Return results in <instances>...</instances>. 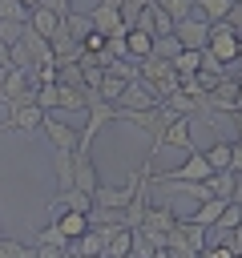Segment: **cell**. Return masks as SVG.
Wrapping results in <instances>:
<instances>
[{
    "label": "cell",
    "mask_w": 242,
    "mask_h": 258,
    "mask_svg": "<svg viewBox=\"0 0 242 258\" xmlns=\"http://www.w3.org/2000/svg\"><path fill=\"white\" fill-rule=\"evenodd\" d=\"M210 173H214V169H210L206 153H202V149L194 145V149H190V157H186V161H182L177 169L153 173V181H157V185H169V181H210Z\"/></svg>",
    "instance_id": "obj_1"
},
{
    "label": "cell",
    "mask_w": 242,
    "mask_h": 258,
    "mask_svg": "<svg viewBox=\"0 0 242 258\" xmlns=\"http://www.w3.org/2000/svg\"><path fill=\"white\" fill-rule=\"evenodd\" d=\"M206 52L222 64H234L238 60V32L230 24H210V40H206Z\"/></svg>",
    "instance_id": "obj_2"
},
{
    "label": "cell",
    "mask_w": 242,
    "mask_h": 258,
    "mask_svg": "<svg viewBox=\"0 0 242 258\" xmlns=\"http://www.w3.org/2000/svg\"><path fill=\"white\" fill-rule=\"evenodd\" d=\"M157 105H161V97H157L145 81L125 85V93H121V101H117V109H121V113H149V109H157Z\"/></svg>",
    "instance_id": "obj_3"
},
{
    "label": "cell",
    "mask_w": 242,
    "mask_h": 258,
    "mask_svg": "<svg viewBox=\"0 0 242 258\" xmlns=\"http://www.w3.org/2000/svg\"><path fill=\"white\" fill-rule=\"evenodd\" d=\"M173 36H177V44H182V48L202 52V48H206V40H210V24L202 20V12H194L190 20H177V24H173Z\"/></svg>",
    "instance_id": "obj_4"
},
{
    "label": "cell",
    "mask_w": 242,
    "mask_h": 258,
    "mask_svg": "<svg viewBox=\"0 0 242 258\" xmlns=\"http://www.w3.org/2000/svg\"><path fill=\"white\" fill-rule=\"evenodd\" d=\"M89 28L93 32H101L105 40H117V36H125L129 28H125V20H121V12L117 8H109V4H97L93 12H89Z\"/></svg>",
    "instance_id": "obj_5"
},
{
    "label": "cell",
    "mask_w": 242,
    "mask_h": 258,
    "mask_svg": "<svg viewBox=\"0 0 242 258\" xmlns=\"http://www.w3.org/2000/svg\"><path fill=\"white\" fill-rule=\"evenodd\" d=\"M173 226H177V214H173L169 206H149V214H145V222H141V230H145L157 246H165V238L173 234Z\"/></svg>",
    "instance_id": "obj_6"
},
{
    "label": "cell",
    "mask_w": 242,
    "mask_h": 258,
    "mask_svg": "<svg viewBox=\"0 0 242 258\" xmlns=\"http://www.w3.org/2000/svg\"><path fill=\"white\" fill-rule=\"evenodd\" d=\"M40 133H48V141L56 145V153H77V129H73V125H65L60 117L44 113V125H40Z\"/></svg>",
    "instance_id": "obj_7"
},
{
    "label": "cell",
    "mask_w": 242,
    "mask_h": 258,
    "mask_svg": "<svg viewBox=\"0 0 242 258\" xmlns=\"http://www.w3.org/2000/svg\"><path fill=\"white\" fill-rule=\"evenodd\" d=\"M73 185H77V189H85L89 198L97 194V185H101V181H97V165H93V157H89V153H73Z\"/></svg>",
    "instance_id": "obj_8"
},
{
    "label": "cell",
    "mask_w": 242,
    "mask_h": 258,
    "mask_svg": "<svg viewBox=\"0 0 242 258\" xmlns=\"http://www.w3.org/2000/svg\"><path fill=\"white\" fill-rule=\"evenodd\" d=\"M69 254H77V258H101L105 254V230L101 226H89L77 242H69Z\"/></svg>",
    "instance_id": "obj_9"
},
{
    "label": "cell",
    "mask_w": 242,
    "mask_h": 258,
    "mask_svg": "<svg viewBox=\"0 0 242 258\" xmlns=\"http://www.w3.org/2000/svg\"><path fill=\"white\" fill-rule=\"evenodd\" d=\"M60 24H65V16H56V12H52V8H44V4L28 12V28H32L36 36H44V40H52Z\"/></svg>",
    "instance_id": "obj_10"
},
{
    "label": "cell",
    "mask_w": 242,
    "mask_h": 258,
    "mask_svg": "<svg viewBox=\"0 0 242 258\" xmlns=\"http://www.w3.org/2000/svg\"><path fill=\"white\" fill-rule=\"evenodd\" d=\"M52 222H56V230H60L69 242H77V238L89 230V214H81V210H60V214H52Z\"/></svg>",
    "instance_id": "obj_11"
},
{
    "label": "cell",
    "mask_w": 242,
    "mask_h": 258,
    "mask_svg": "<svg viewBox=\"0 0 242 258\" xmlns=\"http://www.w3.org/2000/svg\"><path fill=\"white\" fill-rule=\"evenodd\" d=\"M177 234H182V242H186L194 254H202V250L214 242V230H206V226H194L190 218H177Z\"/></svg>",
    "instance_id": "obj_12"
},
{
    "label": "cell",
    "mask_w": 242,
    "mask_h": 258,
    "mask_svg": "<svg viewBox=\"0 0 242 258\" xmlns=\"http://www.w3.org/2000/svg\"><path fill=\"white\" fill-rule=\"evenodd\" d=\"M149 52H153V36L141 32V28H129V32H125V56H129L133 64H141Z\"/></svg>",
    "instance_id": "obj_13"
},
{
    "label": "cell",
    "mask_w": 242,
    "mask_h": 258,
    "mask_svg": "<svg viewBox=\"0 0 242 258\" xmlns=\"http://www.w3.org/2000/svg\"><path fill=\"white\" fill-rule=\"evenodd\" d=\"M85 101H89V89H85V85H56V105H60V109L85 113Z\"/></svg>",
    "instance_id": "obj_14"
},
{
    "label": "cell",
    "mask_w": 242,
    "mask_h": 258,
    "mask_svg": "<svg viewBox=\"0 0 242 258\" xmlns=\"http://www.w3.org/2000/svg\"><path fill=\"white\" fill-rule=\"evenodd\" d=\"M165 145H186V149H194V137H190V117H173L169 125H165V133H161V149Z\"/></svg>",
    "instance_id": "obj_15"
},
{
    "label": "cell",
    "mask_w": 242,
    "mask_h": 258,
    "mask_svg": "<svg viewBox=\"0 0 242 258\" xmlns=\"http://www.w3.org/2000/svg\"><path fill=\"white\" fill-rule=\"evenodd\" d=\"M230 202H222V198H210V202H198V210L190 214V222L194 226H206V230H214V222L222 218V210H226Z\"/></svg>",
    "instance_id": "obj_16"
},
{
    "label": "cell",
    "mask_w": 242,
    "mask_h": 258,
    "mask_svg": "<svg viewBox=\"0 0 242 258\" xmlns=\"http://www.w3.org/2000/svg\"><path fill=\"white\" fill-rule=\"evenodd\" d=\"M230 4H234V0H194V8L202 12L206 24H222L226 12H230Z\"/></svg>",
    "instance_id": "obj_17"
},
{
    "label": "cell",
    "mask_w": 242,
    "mask_h": 258,
    "mask_svg": "<svg viewBox=\"0 0 242 258\" xmlns=\"http://www.w3.org/2000/svg\"><path fill=\"white\" fill-rule=\"evenodd\" d=\"M234 181H238V173H230V169H222V173H210V194L214 198H222V202H230L234 198Z\"/></svg>",
    "instance_id": "obj_18"
},
{
    "label": "cell",
    "mask_w": 242,
    "mask_h": 258,
    "mask_svg": "<svg viewBox=\"0 0 242 258\" xmlns=\"http://www.w3.org/2000/svg\"><path fill=\"white\" fill-rule=\"evenodd\" d=\"M153 4H157L173 24H177V20H190V16L198 12V8H194V0H153Z\"/></svg>",
    "instance_id": "obj_19"
},
{
    "label": "cell",
    "mask_w": 242,
    "mask_h": 258,
    "mask_svg": "<svg viewBox=\"0 0 242 258\" xmlns=\"http://www.w3.org/2000/svg\"><path fill=\"white\" fill-rule=\"evenodd\" d=\"M206 153V161H210V169L214 173H222V169H230V141H214L210 149H202Z\"/></svg>",
    "instance_id": "obj_20"
},
{
    "label": "cell",
    "mask_w": 242,
    "mask_h": 258,
    "mask_svg": "<svg viewBox=\"0 0 242 258\" xmlns=\"http://www.w3.org/2000/svg\"><path fill=\"white\" fill-rule=\"evenodd\" d=\"M32 246H52V250H69V238H65V234L56 230V222L48 218V226H44V230H36V242H32Z\"/></svg>",
    "instance_id": "obj_21"
},
{
    "label": "cell",
    "mask_w": 242,
    "mask_h": 258,
    "mask_svg": "<svg viewBox=\"0 0 242 258\" xmlns=\"http://www.w3.org/2000/svg\"><path fill=\"white\" fill-rule=\"evenodd\" d=\"M198 69H202V52L182 48V52H177V60H173V73H177V77H194Z\"/></svg>",
    "instance_id": "obj_22"
},
{
    "label": "cell",
    "mask_w": 242,
    "mask_h": 258,
    "mask_svg": "<svg viewBox=\"0 0 242 258\" xmlns=\"http://www.w3.org/2000/svg\"><path fill=\"white\" fill-rule=\"evenodd\" d=\"M238 226H242V206L230 202V206L222 210V218L214 222V234H226V238H230V230H238Z\"/></svg>",
    "instance_id": "obj_23"
},
{
    "label": "cell",
    "mask_w": 242,
    "mask_h": 258,
    "mask_svg": "<svg viewBox=\"0 0 242 258\" xmlns=\"http://www.w3.org/2000/svg\"><path fill=\"white\" fill-rule=\"evenodd\" d=\"M177 52H182V44H177V36H153V52L149 56H161V60H177Z\"/></svg>",
    "instance_id": "obj_24"
},
{
    "label": "cell",
    "mask_w": 242,
    "mask_h": 258,
    "mask_svg": "<svg viewBox=\"0 0 242 258\" xmlns=\"http://www.w3.org/2000/svg\"><path fill=\"white\" fill-rule=\"evenodd\" d=\"M121 93H125V81H117V77H109V73H105V77H101L97 97H101V101H109V105H117V101H121Z\"/></svg>",
    "instance_id": "obj_25"
},
{
    "label": "cell",
    "mask_w": 242,
    "mask_h": 258,
    "mask_svg": "<svg viewBox=\"0 0 242 258\" xmlns=\"http://www.w3.org/2000/svg\"><path fill=\"white\" fill-rule=\"evenodd\" d=\"M0 20H12V24H28V8L20 0H0Z\"/></svg>",
    "instance_id": "obj_26"
},
{
    "label": "cell",
    "mask_w": 242,
    "mask_h": 258,
    "mask_svg": "<svg viewBox=\"0 0 242 258\" xmlns=\"http://www.w3.org/2000/svg\"><path fill=\"white\" fill-rule=\"evenodd\" d=\"M149 24H153V36H173V20L157 4H149Z\"/></svg>",
    "instance_id": "obj_27"
},
{
    "label": "cell",
    "mask_w": 242,
    "mask_h": 258,
    "mask_svg": "<svg viewBox=\"0 0 242 258\" xmlns=\"http://www.w3.org/2000/svg\"><path fill=\"white\" fill-rule=\"evenodd\" d=\"M56 185L73 189V153H56Z\"/></svg>",
    "instance_id": "obj_28"
},
{
    "label": "cell",
    "mask_w": 242,
    "mask_h": 258,
    "mask_svg": "<svg viewBox=\"0 0 242 258\" xmlns=\"http://www.w3.org/2000/svg\"><path fill=\"white\" fill-rule=\"evenodd\" d=\"M230 173L242 177V141H230Z\"/></svg>",
    "instance_id": "obj_29"
},
{
    "label": "cell",
    "mask_w": 242,
    "mask_h": 258,
    "mask_svg": "<svg viewBox=\"0 0 242 258\" xmlns=\"http://www.w3.org/2000/svg\"><path fill=\"white\" fill-rule=\"evenodd\" d=\"M222 24H230L234 32H242V4H238V0L230 4V12H226V20H222Z\"/></svg>",
    "instance_id": "obj_30"
},
{
    "label": "cell",
    "mask_w": 242,
    "mask_h": 258,
    "mask_svg": "<svg viewBox=\"0 0 242 258\" xmlns=\"http://www.w3.org/2000/svg\"><path fill=\"white\" fill-rule=\"evenodd\" d=\"M44 8H52L56 16H69L73 12V0H44Z\"/></svg>",
    "instance_id": "obj_31"
},
{
    "label": "cell",
    "mask_w": 242,
    "mask_h": 258,
    "mask_svg": "<svg viewBox=\"0 0 242 258\" xmlns=\"http://www.w3.org/2000/svg\"><path fill=\"white\" fill-rule=\"evenodd\" d=\"M230 250L242 258V226H238V230H230Z\"/></svg>",
    "instance_id": "obj_32"
},
{
    "label": "cell",
    "mask_w": 242,
    "mask_h": 258,
    "mask_svg": "<svg viewBox=\"0 0 242 258\" xmlns=\"http://www.w3.org/2000/svg\"><path fill=\"white\" fill-rule=\"evenodd\" d=\"M65 250H52V246H36V258H60Z\"/></svg>",
    "instance_id": "obj_33"
},
{
    "label": "cell",
    "mask_w": 242,
    "mask_h": 258,
    "mask_svg": "<svg viewBox=\"0 0 242 258\" xmlns=\"http://www.w3.org/2000/svg\"><path fill=\"white\" fill-rule=\"evenodd\" d=\"M230 202H234V206H242V177L234 181V198H230Z\"/></svg>",
    "instance_id": "obj_34"
},
{
    "label": "cell",
    "mask_w": 242,
    "mask_h": 258,
    "mask_svg": "<svg viewBox=\"0 0 242 258\" xmlns=\"http://www.w3.org/2000/svg\"><path fill=\"white\" fill-rule=\"evenodd\" d=\"M101 4H109V8H117V12L125 8V0H101Z\"/></svg>",
    "instance_id": "obj_35"
},
{
    "label": "cell",
    "mask_w": 242,
    "mask_h": 258,
    "mask_svg": "<svg viewBox=\"0 0 242 258\" xmlns=\"http://www.w3.org/2000/svg\"><path fill=\"white\" fill-rule=\"evenodd\" d=\"M4 73H8V69H0V105H4Z\"/></svg>",
    "instance_id": "obj_36"
},
{
    "label": "cell",
    "mask_w": 242,
    "mask_h": 258,
    "mask_svg": "<svg viewBox=\"0 0 242 258\" xmlns=\"http://www.w3.org/2000/svg\"><path fill=\"white\" fill-rule=\"evenodd\" d=\"M238 60H242V32H238Z\"/></svg>",
    "instance_id": "obj_37"
},
{
    "label": "cell",
    "mask_w": 242,
    "mask_h": 258,
    "mask_svg": "<svg viewBox=\"0 0 242 258\" xmlns=\"http://www.w3.org/2000/svg\"><path fill=\"white\" fill-rule=\"evenodd\" d=\"M60 258H77V254H69V250H65V254H60Z\"/></svg>",
    "instance_id": "obj_38"
},
{
    "label": "cell",
    "mask_w": 242,
    "mask_h": 258,
    "mask_svg": "<svg viewBox=\"0 0 242 258\" xmlns=\"http://www.w3.org/2000/svg\"><path fill=\"white\" fill-rule=\"evenodd\" d=\"M238 4H242V0H238Z\"/></svg>",
    "instance_id": "obj_39"
},
{
    "label": "cell",
    "mask_w": 242,
    "mask_h": 258,
    "mask_svg": "<svg viewBox=\"0 0 242 258\" xmlns=\"http://www.w3.org/2000/svg\"><path fill=\"white\" fill-rule=\"evenodd\" d=\"M0 238H4V234H0Z\"/></svg>",
    "instance_id": "obj_40"
}]
</instances>
